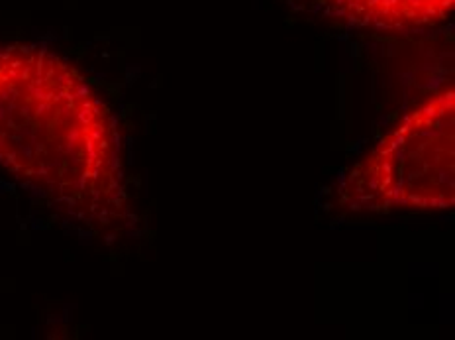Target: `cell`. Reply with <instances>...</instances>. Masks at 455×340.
Wrapping results in <instances>:
<instances>
[{"label": "cell", "mask_w": 455, "mask_h": 340, "mask_svg": "<svg viewBox=\"0 0 455 340\" xmlns=\"http://www.w3.org/2000/svg\"><path fill=\"white\" fill-rule=\"evenodd\" d=\"M0 166L94 231L126 223L116 120L87 79L37 45H0Z\"/></svg>", "instance_id": "6da1fadb"}, {"label": "cell", "mask_w": 455, "mask_h": 340, "mask_svg": "<svg viewBox=\"0 0 455 340\" xmlns=\"http://www.w3.org/2000/svg\"><path fill=\"white\" fill-rule=\"evenodd\" d=\"M349 213H438L455 205V93L411 110L338 187Z\"/></svg>", "instance_id": "7a4b0ae2"}, {"label": "cell", "mask_w": 455, "mask_h": 340, "mask_svg": "<svg viewBox=\"0 0 455 340\" xmlns=\"http://www.w3.org/2000/svg\"><path fill=\"white\" fill-rule=\"evenodd\" d=\"M326 20L375 32H419L448 22L455 0H307Z\"/></svg>", "instance_id": "3957f363"}]
</instances>
